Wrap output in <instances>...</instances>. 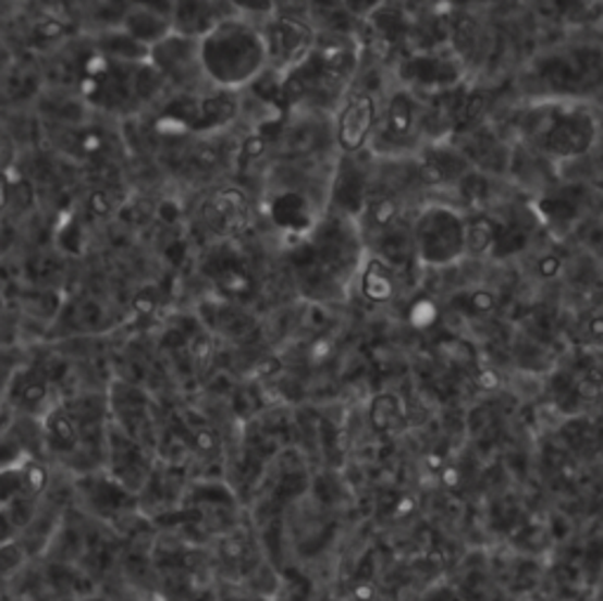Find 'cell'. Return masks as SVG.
<instances>
[{
	"label": "cell",
	"instance_id": "cell-1",
	"mask_svg": "<svg viewBox=\"0 0 603 601\" xmlns=\"http://www.w3.org/2000/svg\"><path fill=\"white\" fill-rule=\"evenodd\" d=\"M198 62L204 78L218 90L250 88L269 69L260 26L238 14L218 20L198 38Z\"/></svg>",
	"mask_w": 603,
	"mask_h": 601
},
{
	"label": "cell",
	"instance_id": "cell-2",
	"mask_svg": "<svg viewBox=\"0 0 603 601\" xmlns=\"http://www.w3.org/2000/svg\"><path fill=\"white\" fill-rule=\"evenodd\" d=\"M524 133L533 151L556 161H578L596 145L599 123L594 113L573 99H552L528 109Z\"/></svg>",
	"mask_w": 603,
	"mask_h": 601
},
{
	"label": "cell",
	"instance_id": "cell-3",
	"mask_svg": "<svg viewBox=\"0 0 603 601\" xmlns=\"http://www.w3.org/2000/svg\"><path fill=\"white\" fill-rule=\"evenodd\" d=\"M415 262L443 269L467 255V218L446 204H432L415 214L410 224Z\"/></svg>",
	"mask_w": 603,
	"mask_h": 601
},
{
	"label": "cell",
	"instance_id": "cell-4",
	"mask_svg": "<svg viewBox=\"0 0 603 601\" xmlns=\"http://www.w3.org/2000/svg\"><path fill=\"white\" fill-rule=\"evenodd\" d=\"M260 34L267 48V66L279 76L291 74L305 62L319 40L305 20L288 17V14H271L264 20V26H260Z\"/></svg>",
	"mask_w": 603,
	"mask_h": 601
},
{
	"label": "cell",
	"instance_id": "cell-5",
	"mask_svg": "<svg viewBox=\"0 0 603 601\" xmlns=\"http://www.w3.org/2000/svg\"><path fill=\"white\" fill-rule=\"evenodd\" d=\"M104 461L109 465V477L127 493L145 489L151 475V463L145 443L131 437L119 425H107Z\"/></svg>",
	"mask_w": 603,
	"mask_h": 601
},
{
	"label": "cell",
	"instance_id": "cell-6",
	"mask_svg": "<svg viewBox=\"0 0 603 601\" xmlns=\"http://www.w3.org/2000/svg\"><path fill=\"white\" fill-rule=\"evenodd\" d=\"M380 109L376 95L361 90L344 99L335 119V142L342 154H361L368 147V142L376 137Z\"/></svg>",
	"mask_w": 603,
	"mask_h": 601
},
{
	"label": "cell",
	"instance_id": "cell-7",
	"mask_svg": "<svg viewBox=\"0 0 603 601\" xmlns=\"http://www.w3.org/2000/svg\"><path fill=\"white\" fill-rule=\"evenodd\" d=\"M149 64L175 88L189 90L198 78H204L198 62V40L180 34H168L163 40L151 46Z\"/></svg>",
	"mask_w": 603,
	"mask_h": 601
},
{
	"label": "cell",
	"instance_id": "cell-8",
	"mask_svg": "<svg viewBox=\"0 0 603 601\" xmlns=\"http://www.w3.org/2000/svg\"><path fill=\"white\" fill-rule=\"evenodd\" d=\"M401 76L415 93L432 90L434 95H441L457 88L459 78H463V64H459V57L453 50L446 54L429 50L408 57L401 64Z\"/></svg>",
	"mask_w": 603,
	"mask_h": 601
},
{
	"label": "cell",
	"instance_id": "cell-9",
	"mask_svg": "<svg viewBox=\"0 0 603 601\" xmlns=\"http://www.w3.org/2000/svg\"><path fill=\"white\" fill-rule=\"evenodd\" d=\"M471 163L467 156L459 151V147L451 145L448 139H434L432 145L415 156L413 161V177L418 180L422 187H448L463 177Z\"/></svg>",
	"mask_w": 603,
	"mask_h": 601
},
{
	"label": "cell",
	"instance_id": "cell-10",
	"mask_svg": "<svg viewBox=\"0 0 603 601\" xmlns=\"http://www.w3.org/2000/svg\"><path fill=\"white\" fill-rule=\"evenodd\" d=\"M200 220L218 236H236L250 220L248 196L238 187H220L200 204Z\"/></svg>",
	"mask_w": 603,
	"mask_h": 601
},
{
	"label": "cell",
	"instance_id": "cell-11",
	"mask_svg": "<svg viewBox=\"0 0 603 601\" xmlns=\"http://www.w3.org/2000/svg\"><path fill=\"white\" fill-rule=\"evenodd\" d=\"M48 486V469L32 453L0 469V507L10 503H36Z\"/></svg>",
	"mask_w": 603,
	"mask_h": 601
},
{
	"label": "cell",
	"instance_id": "cell-12",
	"mask_svg": "<svg viewBox=\"0 0 603 601\" xmlns=\"http://www.w3.org/2000/svg\"><path fill=\"white\" fill-rule=\"evenodd\" d=\"M368 200V180L366 173L358 163L354 161V156L342 154V159L337 161L333 182H330V206L335 208L337 214H344L354 222H358L361 212L366 208Z\"/></svg>",
	"mask_w": 603,
	"mask_h": 601
},
{
	"label": "cell",
	"instance_id": "cell-13",
	"mask_svg": "<svg viewBox=\"0 0 603 601\" xmlns=\"http://www.w3.org/2000/svg\"><path fill=\"white\" fill-rule=\"evenodd\" d=\"M38 422H40V439L50 453L64 455V457L66 455L88 457V461H93L88 451H85L81 425L71 418V413L62 406V401H57V404L42 415Z\"/></svg>",
	"mask_w": 603,
	"mask_h": 601
},
{
	"label": "cell",
	"instance_id": "cell-14",
	"mask_svg": "<svg viewBox=\"0 0 603 601\" xmlns=\"http://www.w3.org/2000/svg\"><path fill=\"white\" fill-rule=\"evenodd\" d=\"M269 214H271V222L276 226L299 236L311 234L313 226L321 222V214L313 210L309 196L305 192H299L297 187L281 189L274 198H271Z\"/></svg>",
	"mask_w": 603,
	"mask_h": 601
},
{
	"label": "cell",
	"instance_id": "cell-15",
	"mask_svg": "<svg viewBox=\"0 0 603 601\" xmlns=\"http://www.w3.org/2000/svg\"><path fill=\"white\" fill-rule=\"evenodd\" d=\"M8 401L12 408H17L36 420H40L57 404V398L52 396V384L40 373H36L34 368H26L12 378Z\"/></svg>",
	"mask_w": 603,
	"mask_h": 601
},
{
	"label": "cell",
	"instance_id": "cell-16",
	"mask_svg": "<svg viewBox=\"0 0 603 601\" xmlns=\"http://www.w3.org/2000/svg\"><path fill=\"white\" fill-rule=\"evenodd\" d=\"M168 17L172 34L198 40L222 14L214 0H168Z\"/></svg>",
	"mask_w": 603,
	"mask_h": 601
},
{
	"label": "cell",
	"instance_id": "cell-17",
	"mask_svg": "<svg viewBox=\"0 0 603 601\" xmlns=\"http://www.w3.org/2000/svg\"><path fill=\"white\" fill-rule=\"evenodd\" d=\"M420 107H418V97H415L413 90H396L392 93L390 102H386L384 109V123H386V133L384 137L392 142H408L420 133Z\"/></svg>",
	"mask_w": 603,
	"mask_h": 601
},
{
	"label": "cell",
	"instance_id": "cell-18",
	"mask_svg": "<svg viewBox=\"0 0 603 601\" xmlns=\"http://www.w3.org/2000/svg\"><path fill=\"white\" fill-rule=\"evenodd\" d=\"M356 277L358 283H361L364 297L376 305L392 303L398 293V274L378 255H370L368 260H361Z\"/></svg>",
	"mask_w": 603,
	"mask_h": 601
},
{
	"label": "cell",
	"instance_id": "cell-19",
	"mask_svg": "<svg viewBox=\"0 0 603 601\" xmlns=\"http://www.w3.org/2000/svg\"><path fill=\"white\" fill-rule=\"evenodd\" d=\"M125 34H131L135 40L145 42L147 48L156 46L158 40H163L168 34H172L168 12L147 5H135L125 14Z\"/></svg>",
	"mask_w": 603,
	"mask_h": 601
},
{
	"label": "cell",
	"instance_id": "cell-20",
	"mask_svg": "<svg viewBox=\"0 0 603 601\" xmlns=\"http://www.w3.org/2000/svg\"><path fill=\"white\" fill-rule=\"evenodd\" d=\"M497 232V220L477 214V218L467 220V253L485 255L493 250V241Z\"/></svg>",
	"mask_w": 603,
	"mask_h": 601
},
{
	"label": "cell",
	"instance_id": "cell-21",
	"mask_svg": "<svg viewBox=\"0 0 603 601\" xmlns=\"http://www.w3.org/2000/svg\"><path fill=\"white\" fill-rule=\"evenodd\" d=\"M538 212L552 229H566L578 220L576 204H570V200H566V198H556V196L542 198L538 204Z\"/></svg>",
	"mask_w": 603,
	"mask_h": 601
},
{
	"label": "cell",
	"instance_id": "cell-22",
	"mask_svg": "<svg viewBox=\"0 0 603 601\" xmlns=\"http://www.w3.org/2000/svg\"><path fill=\"white\" fill-rule=\"evenodd\" d=\"M28 451L24 446V441L20 439V434L14 432V429L8 425L0 429V469L17 463L20 457H24Z\"/></svg>",
	"mask_w": 603,
	"mask_h": 601
},
{
	"label": "cell",
	"instance_id": "cell-23",
	"mask_svg": "<svg viewBox=\"0 0 603 601\" xmlns=\"http://www.w3.org/2000/svg\"><path fill=\"white\" fill-rule=\"evenodd\" d=\"M69 34V26L60 20H42L34 26V36L38 40H60Z\"/></svg>",
	"mask_w": 603,
	"mask_h": 601
},
{
	"label": "cell",
	"instance_id": "cell-24",
	"mask_svg": "<svg viewBox=\"0 0 603 601\" xmlns=\"http://www.w3.org/2000/svg\"><path fill=\"white\" fill-rule=\"evenodd\" d=\"M10 200L20 210L32 208L34 206V187H32V182L17 180L14 184H10Z\"/></svg>",
	"mask_w": 603,
	"mask_h": 601
},
{
	"label": "cell",
	"instance_id": "cell-25",
	"mask_svg": "<svg viewBox=\"0 0 603 601\" xmlns=\"http://www.w3.org/2000/svg\"><path fill=\"white\" fill-rule=\"evenodd\" d=\"M88 208L93 214H97V218H107V214L111 212L113 204L107 192L102 189H95L90 196H88Z\"/></svg>",
	"mask_w": 603,
	"mask_h": 601
},
{
	"label": "cell",
	"instance_id": "cell-26",
	"mask_svg": "<svg viewBox=\"0 0 603 601\" xmlns=\"http://www.w3.org/2000/svg\"><path fill=\"white\" fill-rule=\"evenodd\" d=\"M558 271H562V262H558L554 255L542 257V260H540V274H542V277L552 279V277H556V274H558Z\"/></svg>",
	"mask_w": 603,
	"mask_h": 601
},
{
	"label": "cell",
	"instance_id": "cell-27",
	"mask_svg": "<svg viewBox=\"0 0 603 601\" xmlns=\"http://www.w3.org/2000/svg\"><path fill=\"white\" fill-rule=\"evenodd\" d=\"M81 147H83L85 154H97L99 149H102V137H99L97 133H88V135L83 137Z\"/></svg>",
	"mask_w": 603,
	"mask_h": 601
},
{
	"label": "cell",
	"instance_id": "cell-28",
	"mask_svg": "<svg viewBox=\"0 0 603 601\" xmlns=\"http://www.w3.org/2000/svg\"><path fill=\"white\" fill-rule=\"evenodd\" d=\"M10 204V180L5 173H0V210Z\"/></svg>",
	"mask_w": 603,
	"mask_h": 601
}]
</instances>
